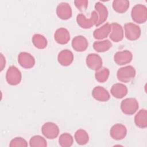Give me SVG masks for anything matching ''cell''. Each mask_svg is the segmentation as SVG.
<instances>
[{
  "instance_id": "1",
  "label": "cell",
  "mask_w": 147,
  "mask_h": 147,
  "mask_svg": "<svg viewBox=\"0 0 147 147\" xmlns=\"http://www.w3.org/2000/svg\"><path fill=\"white\" fill-rule=\"evenodd\" d=\"M98 21V15L95 10L92 11L90 18H87L82 14H79L76 17V22L83 29H90L94 25H96Z\"/></svg>"
},
{
  "instance_id": "2",
  "label": "cell",
  "mask_w": 147,
  "mask_h": 147,
  "mask_svg": "<svg viewBox=\"0 0 147 147\" xmlns=\"http://www.w3.org/2000/svg\"><path fill=\"white\" fill-rule=\"evenodd\" d=\"M131 17L136 23L143 24L147 20V8L142 4L136 5L131 9Z\"/></svg>"
},
{
  "instance_id": "3",
  "label": "cell",
  "mask_w": 147,
  "mask_h": 147,
  "mask_svg": "<svg viewBox=\"0 0 147 147\" xmlns=\"http://www.w3.org/2000/svg\"><path fill=\"white\" fill-rule=\"evenodd\" d=\"M136 74L135 68L131 65L120 68L117 73L118 80L121 82L129 83L133 80Z\"/></svg>"
},
{
  "instance_id": "4",
  "label": "cell",
  "mask_w": 147,
  "mask_h": 147,
  "mask_svg": "<svg viewBox=\"0 0 147 147\" xmlns=\"http://www.w3.org/2000/svg\"><path fill=\"white\" fill-rule=\"evenodd\" d=\"M138 103L136 99L129 98L123 99L121 103V109L123 113L126 115L134 114L138 109Z\"/></svg>"
},
{
  "instance_id": "5",
  "label": "cell",
  "mask_w": 147,
  "mask_h": 147,
  "mask_svg": "<svg viewBox=\"0 0 147 147\" xmlns=\"http://www.w3.org/2000/svg\"><path fill=\"white\" fill-rule=\"evenodd\" d=\"M22 79V75L20 71L14 65L9 67L6 74V80L7 83L11 86L18 84Z\"/></svg>"
},
{
  "instance_id": "6",
  "label": "cell",
  "mask_w": 147,
  "mask_h": 147,
  "mask_svg": "<svg viewBox=\"0 0 147 147\" xmlns=\"http://www.w3.org/2000/svg\"><path fill=\"white\" fill-rule=\"evenodd\" d=\"M125 37L130 41H135L138 39L141 36V29L137 24L128 22L124 25Z\"/></svg>"
},
{
  "instance_id": "7",
  "label": "cell",
  "mask_w": 147,
  "mask_h": 147,
  "mask_svg": "<svg viewBox=\"0 0 147 147\" xmlns=\"http://www.w3.org/2000/svg\"><path fill=\"white\" fill-rule=\"evenodd\" d=\"M42 134L48 139L56 138L59 133V128L58 126L51 122H48L43 124L41 127Z\"/></svg>"
},
{
  "instance_id": "8",
  "label": "cell",
  "mask_w": 147,
  "mask_h": 147,
  "mask_svg": "<svg viewBox=\"0 0 147 147\" xmlns=\"http://www.w3.org/2000/svg\"><path fill=\"white\" fill-rule=\"evenodd\" d=\"M18 62L22 68L29 69L34 67L36 61L31 54L26 52H21L18 55Z\"/></svg>"
},
{
  "instance_id": "9",
  "label": "cell",
  "mask_w": 147,
  "mask_h": 147,
  "mask_svg": "<svg viewBox=\"0 0 147 147\" xmlns=\"http://www.w3.org/2000/svg\"><path fill=\"white\" fill-rule=\"evenodd\" d=\"M132 59V53L128 50L118 51L116 52L114 56V60L115 63L119 65H122L130 63Z\"/></svg>"
},
{
  "instance_id": "10",
  "label": "cell",
  "mask_w": 147,
  "mask_h": 147,
  "mask_svg": "<svg viewBox=\"0 0 147 147\" xmlns=\"http://www.w3.org/2000/svg\"><path fill=\"white\" fill-rule=\"evenodd\" d=\"M110 134L114 140H121L126 137L127 134V129L121 123H116L111 127Z\"/></svg>"
},
{
  "instance_id": "11",
  "label": "cell",
  "mask_w": 147,
  "mask_h": 147,
  "mask_svg": "<svg viewBox=\"0 0 147 147\" xmlns=\"http://www.w3.org/2000/svg\"><path fill=\"white\" fill-rule=\"evenodd\" d=\"M109 37L115 42L122 41L123 38V30L122 26L117 22L111 23Z\"/></svg>"
},
{
  "instance_id": "12",
  "label": "cell",
  "mask_w": 147,
  "mask_h": 147,
  "mask_svg": "<svg viewBox=\"0 0 147 147\" xmlns=\"http://www.w3.org/2000/svg\"><path fill=\"white\" fill-rule=\"evenodd\" d=\"M56 14L58 17L63 20L69 19L72 16L71 6L66 2H61L56 7Z\"/></svg>"
},
{
  "instance_id": "13",
  "label": "cell",
  "mask_w": 147,
  "mask_h": 147,
  "mask_svg": "<svg viewBox=\"0 0 147 147\" xmlns=\"http://www.w3.org/2000/svg\"><path fill=\"white\" fill-rule=\"evenodd\" d=\"M86 64L90 69L96 71L102 67V58L98 54L90 53L86 57Z\"/></svg>"
},
{
  "instance_id": "14",
  "label": "cell",
  "mask_w": 147,
  "mask_h": 147,
  "mask_svg": "<svg viewBox=\"0 0 147 147\" xmlns=\"http://www.w3.org/2000/svg\"><path fill=\"white\" fill-rule=\"evenodd\" d=\"M72 48L77 52H83L87 49L88 42L86 37L83 36H75L72 41Z\"/></svg>"
},
{
  "instance_id": "15",
  "label": "cell",
  "mask_w": 147,
  "mask_h": 147,
  "mask_svg": "<svg viewBox=\"0 0 147 147\" xmlns=\"http://www.w3.org/2000/svg\"><path fill=\"white\" fill-rule=\"evenodd\" d=\"M93 98L99 102H106L110 98L108 91L101 86H96L92 91Z\"/></svg>"
},
{
  "instance_id": "16",
  "label": "cell",
  "mask_w": 147,
  "mask_h": 147,
  "mask_svg": "<svg viewBox=\"0 0 147 147\" xmlns=\"http://www.w3.org/2000/svg\"><path fill=\"white\" fill-rule=\"evenodd\" d=\"M57 60L60 65L63 66H68L73 62L74 55L69 50H62L58 54Z\"/></svg>"
},
{
  "instance_id": "17",
  "label": "cell",
  "mask_w": 147,
  "mask_h": 147,
  "mask_svg": "<svg viewBox=\"0 0 147 147\" xmlns=\"http://www.w3.org/2000/svg\"><path fill=\"white\" fill-rule=\"evenodd\" d=\"M54 38L58 44L64 45L67 44L69 41L70 34L67 29L60 28L56 30L54 34Z\"/></svg>"
},
{
  "instance_id": "18",
  "label": "cell",
  "mask_w": 147,
  "mask_h": 147,
  "mask_svg": "<svg viewBox=\"0 0 147 147\" xmlns=\"http://www.w3.org/2000/svg\"><path fill=\"white\" fill-rule=\"evenodd\" d=\"M95 9L98 15V21L96 26H98L106 21L108 17V10L107 7L100 2H97L95 5Z\"/></svg>"
},
{
  "instance_id": "19",
  "label": "cell",
  "mask_w": 147,
  "mask_h": 147,
  "mask_svg": "<svg viewBox=\"0 0 147 147\" xmlns=\"http://www.w3.org/2000/svg\"><path fill=\"white\" fill-rule=\"evenodd\" d=\"M110 92L114 97L121 99L127 95V88L122 83H115L112 86Z\"/></svg>"
},
{
  "instance_id": "20",
  "label": "cell",
  "mask_w": 147,
  "mask_h": 147,
  "mask_svg": "<svg viewBox=\"0 0 147 147\" xmlns=\"http://www.w3.org/2000/svg\"><path fill=\"white\" fill-rule=\"evenodd\" d=\"M111 32V24L109 22L106 23L99 28L96 29L93 33V36L95 39L102 40L110 34Z\"/></svg>"
},
{
  "instance_id": "21",
  "label": "cell",
  "mask_w": 147,
  "mask_h": 147,
  "mask_svg": "<svg viewBox=\"0 0 147 147\" xmlns=\"http://www.w3.org/2000/svg\"><path fill=\"white\" fill-rule=\"evenodd\" d=\"M134 123L140 128L147 127V111L146 109L140 110L134 117Z\"/></svg>"
},
{
  "instance_id": "22",
  "label": "cell",
  "mask_w": 147,
  "mask_h": 147,
  "mask_svg": "<svg viewBox=\"0 0 147 147\" xmlns=\"http://www.w3.org/2000/svg\"><path fill=\"white\" fill-rule=\"evenodd\" d=\"M113 8L117 13H125L129 7V1L127 0H114L113 2Z\"/></svg>"
},
{
  "instance_id": "23",
  "label": "cell",
  "mask_w": 147,
  "mask_h": 147,
  "mask_svg": "<svg viewBox=\"0 0 147 147\" xmlns=\"http://www.w3.org/2000/svg\"><path fill=\"white\" fill-rule=\"evenodd\" d=\"M76 142L80 145H84L88 143L89 136L87 131L82 129L78 130L74 135Z\"/></svg>"
},
{
  "instance_id": "24",
  "label": "cell",
  "mask_w": 147,
  "mask_h": 147,
  "mask_svg": "<svg viewBox=\"0 0 147 147\" xmlns=\"http://www.w3.org/2000/svg\"><path fill=\"white\" fill-rule=\"evenodd\" d=\"M112 47V43L109 40L95 41L93 44L94 49L98 52H104L108 51Z\"/></svg>"
},
{
  "instance_id": "25",
  "label": "cell",
  "mask_w": 147,
  "mask_h": 147,
  "mask_svg": "<svg viewBox=\"0 0 147 147\" xmlns=\"http://www.w3.org/2000/svg\"><path fill=\"white\" fill-rule=\"evenodd\" d=\"M32 43L34 47L38 49H44L47 45V40L42 34H34L32 37Z\"/></svg>"
},
{
  "instance_id": "26",
  "label": "cell",
  "mask_w": 147,
  "mask_h": 147,
  "mask_svg": "<svg viewBox=\"0 0 147 147\" xmlns=\"http://www.w3.org/2000/svg\"><path fill=\"white\" fill-rule=\"evenodd\" d=\"M109 75V69L106 67H102L95 71V77L98 82L100 83H104L108 79Z\"/></svg>"
},
{
  "instance_id": "27",
  "label": "cell",
  "mask_w": 147,
  "mask_h": 147,
  "mask_svg": "<svg viewBox=\"0 0 147 147\" xmlns=\"http://www.w3.org/2000/svg\"><path fill=\"white\" fill-rule=\"evenodd\" d=\"M74 142L72 136L68 133H65L61 134L59 138V145L62 147H69L71 146Z\"/></svg>"
},
{
  "instance_id": "28",
  "label": "cell",
  "mask_w": 147,
  "mask_h": 147,
  "mask_svg": "<svg viewBox=\"0 0 147 147\" xmlns=\"http://www.w3.org/2000/svg\"><path fill=\"white\" fill-rule=\"evenodd\" d=\"M29 145L31 147H45L47 145V143L44 137L39 135H36L30 139Z\"/></svg>"
},
{
  "instance_id": "29",
  "label": "cell",
  "mask_w": 147,
  "mask_h": 147,
  "mask_svg": "<svg viewBox=\"0 0 147 147\" xmlns=\"http://www.w3.org/2000/svg\"><path fill=\"white\" fill-rule=\"evenodd\" d=\"M10 146H23L26 147L28 146L26 141L22 137H15L12 139L9 144Z\"/></svg>"
},
{
  "instance_id": "30",
  "label": "cell",
  "mask_w": 147,
  "mask_h": 147,
  "mask_svg": "<svg viewBox=\"0 0 147 147\" xmlns=\"http://www.w3.org/2000/svg\"><path fill=\"white\" fill-rule=\"evenodd\" d=\"M88 1L87 0H76L74 3L76 8L81 11L86 10L88 6Z\"/></svg>"
},
{
  "instance_id": "31",
  "label": "cell",
  "mask_w": 147,
  "mask_h": 147,
  "mask_svg": "<svg viewBox=\"0 0 147 147\" xmlns=\"http://www.w3.org/2000/svg\"><path fill=\"white\" fill-rule=\"evenodd\" d=\"M0 64H1V71H2L3 69V68L5 67L6 64V60L5 58L2 55V53H0Z\"/></svg>"
}]
</instances>
